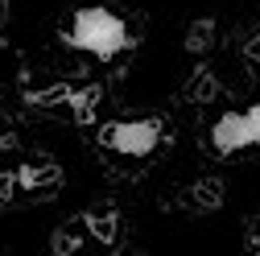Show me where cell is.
<instances>
[{"mask_svg":"<svg viewBox=\"0 0 260 256\" xmlns=\"http://www.w3.org/2000/svg\"><path fill=\"white\" fill-rule=\"evenodd\" d=\"M67 95H71V83H54L46 91H25V100L34 108H58V104H67Z\"/></svg>","mask_w":260,"mask_h":256,"instance_id":"8fae6325","label":"cell"},{"mask_svg":"<svg viewBox=\"0 0 260 256\" xmlns=\"http://www.w3.org/2000/svg\"><path fill=\"white\" fill-rule=\"evenodd\" d=\"M83 228L100 240V244H116L120 240V211L112 207V203H100V207H91L87 215H83Z\"/></svg>","mask_w":260,"mask_h":256,"instance_id":"5b68a950","label":"cell"},{"mask_svg":"<svg viewBox=\"0 0 260 256\" xmlns=\"http://www.w3.org/2000/svg\"><path fill=\"white\" fill-rule=\"evenodd\" d=\"M161 137H166V120L161 116H137V120H116L100 128L104 149L120 153V157H153Z\"/></svg>","mask_w":260,"mask_h":256,"instance_id":"7a4b0ae2","label":"cell"},{"mask_svg":"<svg viewBox=\"0 0 260 256\" xmlns=\"http://www.w3.org/2000/svg\"><path fill=\"white\" fill-rule=\"evenodd\" d=\"M83 248V232H79V223H67V228H58L50 236V252L54 256H75Z\"/></svg>","mask_w":260,"mask_h":256,"instance_id":"30bf717a","label":"cell"},{"mask_svg":"<svg viewBox=\"0 0 260 256\" xmlns=\"http://www.w3.org/2000/svg\"><path fill=\"white\" fill-rule=\"evenodd\" d=\"M211 145H215L219 157H232V153H240V149H252L244 112H223V116L215 120V128H211Z\"/></svg>","mask_w":260,"mask_h":256,"instance_id":"3957f363","label":"cell"},{"mask_svg":"<svg viewBox=\"0 0 260 256\" xmlns=\"http://www.w3.org/2000/svg\"><path fill=\"white\" fill-rule=\"evenodd\" d=\"M17 195V174H0V203H13Z\"/></svg>","mask_w":260,"mask_h":256,"instance_id":"4fadbf2b","label":"cell"},{"mask_svg":"<svg viewBox=\"0 0 260 256\" xmlns=\"http://www.w3.org/2000/svg\"><path fill=\"white\" fill-rule=\"evenodd\" d=\"M5 9H9V0H0V25H5Z\"/></svg>","mask_w":260,"mask_h":256,"instance_id":"9a60e30c","label":"cell"},{"mask_svg":"<svg viewBox=\"0 0 260 256\" xmlns=\"http://www.w3.org/2000/svg\"><path fill=\"white\" fill-rule=\"evenodd\" d=\"M182 95H186L190 104H211L215 95H219V79H215L207 67H199V71L190 75V83H186V91H182Z\"/></svg>","mask_w":260,"mask_h":256,"instance_id":"9c48e42d","label":"cell"},{"mask_svg":"<svg viewBox=\"0 0 260 256\" xmlns=\"http://www.w3.org/2000/svg\"><path fill=\"white\" fill-rule=\"evenodd\" d=\"M100 100H104V87L100 83H83V87H71V95H67V108H71V120L75 124H95V108H100Z\"/></svg>","mask_w":260,"mask_h":256,"instance_id":"8992f818","label":"cell"},{"mask_svg":"<svg viewBox=\"0 0 260 256\" xmlns=\"http://www.w3.org/2000/svg\"><path fill=\"white\" fill-rule=\"evenodd\" d=\"M244 58H248V62H256V67H260V34H252V38L244 42Z\"/></svg>","mask_w":260,"mask_h":256,"instance_id":"5bb4252c","label":"cell"},{"mask_svg":"<svg viewBox=\"0 0 260 256\" xmlns=\"http://www.w3.org/2000/svg\"><path fill=\"white\" fill-rule=\"evenodd\" d=\"M211 46H215V21H211V17H194L190 29H186V50H190L194 58H203Z\"/></svg>","mask_w":260,"mask_h":256,"instance_id":"ba28073f","label":"cell"},{"mask_svg":"<svg viewBox=\"0 0 260 256\" xmlns=\"http://www.w3.org/2000/svg\"><path fill=\"white\" fill-rule=\"evenodd\" d=\"M58 182H62L58 162H25V166L17 170V186L29 190V195H54Z\"/></svg>","mask_w":260,"mask_h":256,"instance_id":"277c9868","label":"cell"},{"mask_svg":"<svg viewBox=\"0 0 260 256\" xmlns=\"http://www.w3.org/2000/svg\"><path fill=\"white\" fill-rule=\"evenodd\" d=\"M223 199H227V186H223L219 178H199V182L186 190V207H190V211H203V215L219 211Z\"/></svg>","mask_w":260,"mask_h":256,"instance_id":"52a82bcc","label":"cell"},{"mask_svg":"<svg viewBox=\"0 0 260 256\" xmlns=\"http://www.w3.org/2000/svg\"><path fill=\"white\" fill-rule=\"evenodd\" d=\"M62 42H67L71 50H87L91 58H100V62H112L124 50H133V29H128V21L120 13L87 5V9L71 13V25L62 29Z\"/></svg>","mask_w":260,"mask_h":256,"instance_id":"6da1fadb","label":"cell"},{"mask_svg":"<svg viewBox=\"0 0 260 256\" xmlns=\"http://www.w3.org/2000/svg\"><path fill=\"white\" fill-rule=\"evenodd\" d=\"M244 124H248V141L260 145V104H252V108L244 112Z\"/></svg>","mask_w":260,"mask_h":256,"instance_id":"7c38bea8","label":"cell"}]
</instances>
